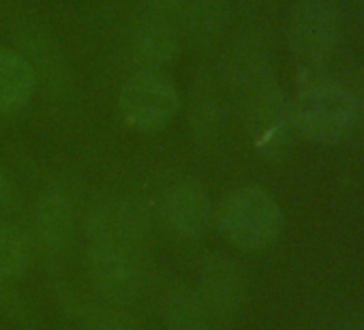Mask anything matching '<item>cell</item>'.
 <instances>
[{"mask_svg":"<svg viewBox=\"0 0 364 330\" xmlns=\"http://www.w3.org/2000/svg\"><path fill=\"white\" fill-rule=\"evenodd\" d=\"M294 129L315 144H338L355 131V97L326 78L304 80L291 101Z\"/></svg>","mask_w":364,"mask_h":330,"instance_id":"6da1fadb","label":"cell"},{"mask_svg":"<svg viewBox=\"0 0 364 330\" xmlns=\"http://www.w3.org/2000/svg\"><path fill=\"white\" fill-rule=\"evenodd\" d=\"M341 37V14L334 0H296L289 20V50L298 82L323 78Z\"/></svg>","mask_w":364,"mask_h":330,"instance_id":"7a4b0ae2","label":"cell"},{"mask_svg":"<svg viewBox=\"0 0 364 330\" xmlns=\"http://www.w3.org/2000/svg\"><path fill=\"white\" fill-rule=\"evenodd\" d=\"M217 221L221 234L242 251H259L272 245L283 230L281 206L255 185L232 191L223 200Z\"/></svg>","mask_w":364,"mask_h":330,"instance_id":"3957f363","label":"cell"},{"mask_svg":"<svg viewBox=\"0 0 364 330\" xmlns=\"http://www.w3.org/2000/svg\"><path fill=\"white\" fill-rule=\"evenodd\" d=\"M247 95V122L257 152L268 159H281L291 144L294 116L291 101L285 99L270 69L242 84Z\"/></svg>","mask_w":364,"mask_h":330,"instance_id":"277c9868","label":"cell"},{"mask_svg":"<svg viewBox=\"0 0 364 330\" xmlns=\"http://www.w3.org/2000/svg\"><path fill=\"white\" fill-rule=\"evenodd\" d=\"M118 107L124 122L144 133L165 129L180 110V95L173 82L161 71L139 69L120 88Z\"/></svg>","mask_w":364,"mask_h":330,"instance_id":"5b68a950","label":"cell"},{"mask_svg":"<svg viewBox=\"0 0 364 330\" xmlns=\"http://www.w3.org/2000/svg\"><path fill=\"white\" fill-rule=\"evenodd\" d=\"M88 270L97 292L112 304L133 302L146 285L144 253L88 245Z\"/></svg>","mask_w":364,"mask_h":330,"instance_id":"8992f818","label":"cell"},{"mask_svg":"<svg viewBox=\"0 0 364 330\" xmlns=\"http://www.w3.org/2000/svg\"><path fill=\"white\" fill-rule=\"evenodd\" d=\"M148 225L139 208L124 198L99 200L86 217V240L99 247H118L144 253Z\"/></svg>","mask_w":364,"mask_h":330,"instance_id":"52a82bcc","label":"cell"},{"mask_svg":"<svg viewBox=\"0 0 364 330\" xmlns=\"http://www.w3.org/2000/svg\"><path fill=\"white\" fill-rule=\"evenodd\" d=\"M202 302L217 321L232 319L245 300V279L238 264L219 251L204 253L198 262V287Z\"/></svg>","mask_w":364,"mask_h":330,"instance_id":"ba28073f","label":"cell"},{"mask_svg":"<svg viewBox=\"0 0 364 330\" xmlns=\"http://www.w3.org/2000/svg\"><path fill=\"white\" fill-rule=\"evenodd\" d=\"M161 215L178 238L198 240L206 234L213 219L210 198L198 181L173 183L161 200Z\"/></svg>","mask_w":364,"mask_h":330,"instance_id":"9c48e42d","label":"cell"},{"mask_svg":"<svg viewBox=\"0 0 364 330\" xmlns=\"http://www.w3.org/2000/svg\"><path fill=\"white\" fill-rule=\"evenodd\" d=\"M18 52L28 60L35 71L37 84L41 82L52 95H63L71 82V69L56 41L37 24H22L16 28Z\"/></svg>","mask_w":364,"mask_h":330,"instance_id":"30bf717a","label":"cell"},{"mask_svg":"<svg viewBox=\"0 0 364 330\" xmlns=\"http://www.w3.org/2000/svg\"><path fill=\"white\" fill-rule=\"evenodd\" d=\"M75 232L73 200L60 187H50L35 206V234L50 253H63Z\"/></svg>","mask_w":364,"mask_h":330,"instance_id":"8fae6325","label":"cell"},{"mask_svg":"<svg viewBox=\"0 0 364 330\" xmlns=\"http://www.w3.org/2000/svg\"><path fill=\"white\" fill-rule=\"evenodd\" d=\"M133 58L148 71H161L180 54V37L169 20L152 18L141 22L131 37Z\"/></svg>","mask_w":364,"mask_h":330,"instance_id":"7c38bea8","label":"cell"},{"mask_svg":"<svg viewBox=\"0 0 364 330\" xmlns=\"http://www.w3.org/2000/svg\"><path fill=\"white\" fill-rule=\"evenodd\" d=\"M37 90V78L28 60L14 48L0 46V114L22 110Z\"/></svg>","mask_w":364,"mask_h":330,"instance_id":"4fadbf2b","label":"cell"},{"mask_svg":"<svg viewBox=\"0 0 364 330\" xmlns=\"http://www.w3.org/2000/svg\"><path fill=\"white\" fill-rule=\"evenodd\" d=\"M163 317L167 330H210L213 317L196 287L173 285L163 298Z\"/></svg>","mask_w":364,"mask_h":330,"instance_id":"5bb4252c","label":"cell"},{"mask_svg":"<svg viewBox=\"0 0 364 330\" xmlns=\"http://www.w3.org/2000/svg\"><path fill=\"white\" fill-rule=\"evenodd\" d=\"M31 245L26 234L11 225L0 223V277L14 281L28 270Z\"/></svg>","mask_w":364,"mask_h":330,"instance_id":"9a60e30c","label":"cell"},{"mask_svg":"<svg viewBox=\"0 0 364 330\" xmlns=\"http://www.w3.org/2000/svg\"><path fill=\"white\" fill-rule=\"evenodd\" d=\"M180 16L189 37L196 41H206L213 39L223 24V5L219 0H191Z\"/></svg>","mask_w":364,"mask_h":330,"instance_id":"2e32d148","label":"cell"},{"mask_svg":"<svg viewBox=\"0 0 364 330\" xmlns=\"http://www.w3.org/2000/svg\"><path fill=\"white\" fill-rule=\"evenodd\" d=\"M77 321L84 330H137L127 313L112 302H82L77 307Z\"/></svg>","mask_w":364,"mask_h":330,"instance_id":"e0dca14e","label":"cell"},{"mask_svg":"<svg viewBox=\"0 0 364 330\" xmlns=\"http://www.w3.org/2000/svg\"><path fill=\"white\" fill-rule=\"evenodd\" d=\"M191 0H144L146 9L150 11L152 18H163L169 20L171 16H180L189 7Z\"/></svg>","mask_w":364,"mask_h":330,"instance_id":"ac0fdd59","label":"cell"},{"mask_svg":"<svg viewBox=\"0 0 364 330\" xmlns=\"http://www.w3.org/2000/svg\"><path fill=\"white\" fill-rule=\"evenodd\" d=\"M18 202V189L11 183V179L5 174V170L0 168V215L11 213Z\"/></svg>","mask_w":364,"mask_h":330,"instance_id":"d6986e66","label":"cell"},{"mask_svg":"<svg viewBox=\"0 0 364 330\" xmlns=\"http://www.w3.org/2000/svg\"><path fill=\"white\" fill-rule=\"evenodd\" d=\"M0 309H5L7 313H11L14 309L22 311L20 298H18L16 289L11 287V281H7L3 277H0Z\"/></svg>","mask_w":364,"mask_h":330,"instance_id":"ffe728a7","label":"cell"},{"mask_svg":"<svg viewBox=\"0 0 364 330\" xmlns=\"http://www.w3.org/2000/svg\"><path fill=\"white\" fill-rule=\"evenodd\" d=\"M349 330H364V326H355V328H349Z\"/></svg>","mask_w":364,"mask_h":330,"instance_id":"44dd1931","label":"cell"}]
</instances>
